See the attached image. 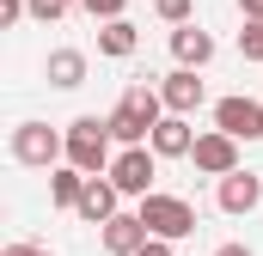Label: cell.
<instances>
[{
    "instance_id": "1",
    "label": "cell",
    "mask_w": 263,
    "mask_h": 256,
    "mask_svg": "<svg viewBox=\"0 0 263 256\" xmlns=\"http://www.w3.org/2000/svg\"><path fill=\"white\" fill-rule=\"evenodd\" d=\"M159 122H165V98H159L153 86H129V92L117 98V110H110V134H117L123 146H147Z\"/></svg>"
},
{
    "instance_id": "2",
    "label": "cell",
    "mask_w": 263,
    "mask_h": 256,
    "mask_svg": "<svg viewBox=\"0 0 263 256\" xmlns=\"http://www.w3.org/2000/svg\"><path fill=\"white\" fill-rule=\"evenodd\" d=\"M110 116H73L67 122V165L73 171H86V177H98V171H110L117 159H110Z\"/></svg>"
},
{
    "instance_id": "3",
    "label": "cell",
    "mask_w": 263,
    "mask_h": 256,
    "mask_svg": "<svg viewBox=\"0 0 263 256\" xmlns=\"http://www.w3.org/2000/svg\"><path fill=\"white\" fill-rule=\"evenodd\" d=\"M141 226H147V238H165V244H178V238H190L196 232V207L184 201V195H147L141 201Z\"/></svg>"
},
{
    "instance_id": "4",
    "label": "cell",
    "mask_w": 263,
    "mask_h": 256,
    "mask_svg": "<svg viewBox=\"0 0 263 256\" xmlns=\"http://www.w3.org/2000/svg\"><path fill=\"white\" fill-rule=\"evenodd\" d=\"M12 159L49 171L55 159H67V134H55L49 122H18V128H12Z\"/></svg>"
},
{
    "instance_id": "5",
    "label": "cell",
    "mask_w": 263,
    "mask_h": 256,
    "mask_svg": "<svg viewBox=\"0 0 263 256\" xmlns=\"http://www.w3.org/2000/svg\"><path fill=\"white\" fill-rule=\"evenodd\" d=\"M110 183L117 195H153V146H123L117 153V165H110Z\"/></svg>"
},
{
    "instance_id": "6",
    "label": "cell",
    "mask_w": 263,
    "mask_h": 256,
    "mask_svg": "<svg viewBox=\"0 0 263 256\" xmlns=\"http://www.w3.org/2000/svg\"><path fill=\"white\" fill-rule=\"evenodd\" d=\"M214 128L233 134V140H263V104H251V98H220L214 104Z\"/></svg>"
},
{
    "instance_id": "7",
    "label": "cell",
    "mask_w": 263,
    "mask_h": 256,
    "mask_svg": "<svg viewBox=\"0 0 263 256\" xmlns=\"http://www.w3.org/2000/svg\"><path fill=\"white\" fill-rule=\"evenodd\" d=\"M196 171H208V177H233L239 171V140L233 134H220V128H208V134H196Z\"/></svg>"
},
{
    "instance_id": "8",
    "label": "cell",
    "mask_w": 263,
    "mask_h": 256,
    "mask_svg": "<svg viewBox=\"0 0 263 256\" xmlns=\"http://www.w3.org/2000/svg\"><path fill=\"white\" fill-rule=\"evenodd\" d=\"M159 98H165V116H190V110L202 104V79L190 73V67H178V73L159 79Z\"/></svg>"
},
{
    "instance_id": "9",
    "label": "cell",
    "mask_w": 263,
    "mask_h": 256,
    "mask_svg": "<svg viewBox=\"0 0 263 256\" xmlns=\"http://www.w3.org/2000/svg\"><path fill=\"white\" fill-rule=\"evenodd\" d=\"M147 146H153V159H190V153H196V134H190L184 116H165V122L153 128Z\"/></svg>"
},
{
    "instance_id": "10",
    "label": "cell",
    "mask_w": 263,
    "mask_h": 256,
    "mask_svg": "<svg viewBox=\"0 0 263 256\" xmlns=\"http://www.w3.org/2000/svg\"><path fill=\"white\" fill-rule=\"evenodd\" d=\"M172 55H178V67H190V73H196V67L214 61V37L196 31V25H178V31H172Z\"/></svg>"
},
{
    "instance_id": "11",
    "label": "cell",
    "mask_w": 263,
    "mask_h": 256,
    "mask_svg": "<svg viewBox=\"0 0 263 256\" xmlns=\"http://www.w3.org/2000/svg\"><path fill=\"white\" fill-rule=\"evenodd\" d=\"M263 201V177L257 171H233V177H220V207L227 214H251Z\"/></svg>"
},
{
    "instance_id": "12",
    "label": "cell",
    "mask_w": 263,
    "mask_h": 256,
    "mask_svg": "<svg viewBox=\"0 0 263 256\" xmlns=\"http://www.w3.org/2000/svg\"><path fill=\"white\" fill-rule=\"evenodd\" d=\"M98 238H104V250H110V256H141V244H147V226H141V214H117V220H110Z\"/></svg>"
},
{
    "instance_id": "13",
    "label": "cell",
    "mask_w": 263,
    "mask_h": 256,
    "mask_svg": "<svg viewBox=\"0 0 263 256\" xmlns=\"http://www.w3.org/2000/svg\"><path fill=\"white\" fill-rule=\"evenodd\" d=\"M80 220H92V226H110L117 220V183H86V195H80Z\"/></svg>"
},
{
    "instance_id": "14",
    "label": "cell",
    "mask_w": 263,
    "mask_h": 256,
    "mask_svg": "<svg viewBox=\"0 0 263 256\" xmlns=\"http://www.w3.org/2000/svg\"><path fill=\"white\" fill-rule=\"evenodd\" d=\"M49 86H55V92L86 86V55H80V49H55V55H49Z\"/></svg>"
},
{
    "instance_id": "15",
    "label": "cell",
    "mask_w": 263,
    "mask_h": 256,
    "mask_svg": "<svg viewBox=\"0 0 263 256\" xmlns=\"http://www.w3.org/2000/svg\"><path fill=\"white\" fill-rule=\"evenodd\" d=\"M86 183H92L86 171L62 165V171H49V201H55V207H73V214H80V195H86Z\"/></svg>"
},
{
    "instance_id": "16",
    "label": "cell",
    "mask_w": 263,
    "mask_h": 256,
    "mask_svg": "<svg viewBox=\"0 0 263 256\" xmlns=\"http://www.w3.org/2000/svg\"><path fill=\"white\" fill-rule=\"evenodd\" d=\"M135 43H141V37H135V25H129V18H117V25H104V31H98V55H110V61L135 55Z\"/></svg>"
},
{
    "instance_id": "17",
    "label": "cell",
    "mask_w": 263,
    "mask_h": 256,
    "mask_svg": "<svg viewBox=\"0 0 263 256\" xmlns=\"http://www.w3.org/2000/svg\"><path fill=\"white\" fill-rule=\"evenodd\" d=\"M239 55H245V61H263V18H245V31H239Z\"/></svg>"
},
{
    "instance_id": "18",
    "label": "cell",
    "mask_w": 263,
    "mask_h": 256,
    "mask_svg": "<svg viewBox=\"0 0 263 256\" xmlns=\"http://www.w3.org/2000/svg\"><path fill=\"white\" fill-rule=\"evenodd\" d=\"M153 12L165 25H190V0H153Z\"/></svg>"
},
{
    "instance_id": "19",
    "label": "cell",
    "mask_w": 263,
    "mask_h": 256,
    "mask_svg": "<svg viewBox=\"0 0 263 256\" xmlns=\"http://www.w3.org/2000/svg\"><path fill=\"white\" fill-rule=\"evenodd\" d=\"M80 6H86V12H92V18H104V25H117V18H123V6H129V0H80Z\"/></svg>"
},
{
    "instance_id": "20",
    "label": "cell",
    "mask_w": 263,
    "mask_h": 256,
    "mask_svg": "<svg viewBox=\"0 0 263 256\" xmlns=\"http://www.w3.org/2000/svg\"><path fill=\"white\" fill-rule=\"evenodd\" d=\"M67 6H73V0H31V18H43V25H49V18H62Z\"/></svg>"
},
{
    "instance_id": "21",
    "label": "cell",
    "mask_w": 263,
    "mask_h": 256,
    "mask_svg": "<svg viewBox=\"0 0 263 256\" xmlns=\"http://www.w3.org/2000/svg\"><path fill=\"white\" fill-rule=\"evenodd\" d=\"M25 12H31V0H0V25H18Z\"/></svg>"
},
{
    "instance_id": "22",
    "label": "cell",
    "mask_w": 263,
    "mask_h": 256,
    "mask_svg": "<svg viewBox=\"0 0 263 256\" xmlns=\"http://www.w3.org/2000/svg\"><path fill=\"white\" fill-rule=\"evenodd\" d=\"M141 256H172V244H165V238H147V244H141Z\"/></svg>"
},
{
    "instance_id": "23",
    "label": "cell",
    "mask_w": 263,
    "mask_h": 256,
    "mask_svg": "<svg viewBox=\"0 0 263 256\" xmlns=\"http://www.w3.org/2000/svg\"><path fill=\"white\" fill-rule=\"evenodd\" d=\"M239 12L245 18H263V0H239Z\"/></svg>"
},
{
    "instance_id": "24",
    "label": "cell",
    "mask_w": 263,
    "mask_h": 256,
    "mask_svg": "<svg viewBox=\"0 0 263 256\" xmlns=\"http://www.w3.org/2000/svg\"><path fill=\"white\" fill-rule=\"evenodd\" d=\"M214 256H251V244H220Z\"/></svg>"
},
{
    "instance_id": "25",
    "label": "cell",
    "mask_w": 263,
    "mask_h": 256,
    "mask_svg": "<svg viewBox=\"0 0 263 256\" xmlns=\"http://www.w3.org/2000/svg\"><path fill=\"white\" fill-rule=\"evenodd\" d=\"M0 256H37V250H31V244H6Z\"/></svg>"
},
{
    "instance_id": "26",
    "label": "cell",
    "mask_w": 263,
    "mask_h": 256,
    "mask_svg": "<svg viewBox=\"0 0 263 256\" xmlns=\"http://www.w3.org/2000/svg\"><path fill=\"white\" fill-rule=\"evenodd\" d=\"M73 6H80V0H73Z\"/></svg>"
},
{
    "instance_id": "27",
    "label": "cell",
    "mask_w": 263,
    "mask_h": 256,
    "mask_svg": "<svg viewBox=\"0 0 263 256\" xmlns=\"http://www.w3.org/2000/svg\"><path fill=\"white\" fill-rule=\"evenodd\" d=\"M37 256H43V250H37Z\"/></svg>"
}]
</instances>
